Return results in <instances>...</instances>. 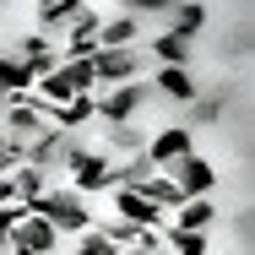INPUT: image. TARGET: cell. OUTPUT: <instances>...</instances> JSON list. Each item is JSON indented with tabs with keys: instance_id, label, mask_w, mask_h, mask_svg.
<instances>
[{
	"instance_id": "obj_1",
	"label": "cell",
	"mask_w": 255,
	"mask_h": 255,
	"mask_svg": "<svg viewBox=\"0 0 255 255\" xmlns=\"http://www.w3.org/2000/svg\"><path fill=\"white\" fill-rule=\"evenodd\" d=\"M65 185L76 190V196H103V190H114V157L103 152V147H71V157H65Z\"/></svg>"
},
{
	"instance_id": "obj_2",
	"label": "cell",
	"mask_w": 255,
	"mask_h": 255,
	"mask_svg": "<svg viewBox=\"0 0 255 255\" xmlns=\"http://www.w3.org/2000/svg\"><path fill=\"white\" fill-rule=\"evenodd\" d=\"M147 103H152V82H147V76L120 82V87H103L93 125H125V120H141V109H147Z\"/></svg>"
},
{
	"instance_id": "obj_3",
	"label": "cell",
	"mask_w": 255,
	"mask_h": 255,
	"mask_svg": "<svg viewBox=\"0 0 255 255\" xmlns=\"http://www.w3.org/2000/svg\"><path fill=\"white\" fill-rule=\"evenodd\" d=\"M38 217H49L54 228H60V239L65 234H82V228H93V212H87V196H76L71 185H49L38 201H33Z\"/></svg>"
},
{
	"instance_id": "obj_4",
	"label": "cell",
	"mask_w": 255,
	"mask_h": 255,
	"mask_svg": "<svg viewBox=\"0 0 255 255\" xmlns=\"http://www.w3.org/2000/svg\"><path fill=\"white\" fill-rule=\"evenodd\" d=\"M71 147H76V130H60V125H49V130H38V136L22 147V163L44 168V174H60V168H65V157H71Z\"/></svg>"
},
{
	"instance_id": "obj_5",
	"label": "cell",
	"mask_w": 255,
	"mask_h": 255,
	"mask_svg": "<svg viewBox=\"0 0 255 255\" xmlns=\"http://www.w3.org/2000/svg\"><path fill=\"white\" fill-rule=\"evenodd\" d=\"M60 245V228H54L49 217H38V212H27L11 234H5V255H49Z\"/></svg>"
},
{
	"instance_id": "obj_6",
	"label": "cell",
	"mask_w": 255,
	"mask_h": 255,
	"mask_svg": "<svg viewBox=\"0 0 255 255\" xmlns=\"http://www.w3.org/2000/svg\"><path fill=\"white\" fill-rule=\"evenodd\" d=\"M93 76H98V93L103 87H120V82H136V76H141V49H136V44L98 49L93 54Z\"/></svg>"
},
{
	"instance_id": "obj_7",
	"label": "cell",
	"mask_w": 255,
	"mask_h": 255,
	"mask_svg": "<svg viewBox=\"0 0 255 255\" xmlns=\"http://www.w3.org/2000/svg\"><path fill=\"white\" fill-rule=\"evenodd\" d=\"M0 120H5V136H11V141H22V147H27L38 130H49V109H38L27 93L0 103Z\"/></svg>"
},
{
	"instance_id": "obj_8",
	"label": "cell",
	"mask_w": 255,
	"mask_h": 255,
	"mask_svg": "<svg viewBox=\"0 0 255 255\" xmlns=\"http://www.w3.org/2000/svg\"><path fill=\"white\" fill-rule=\"evenodd\" d=\"M163 174L179 185V196H212V185H217V168H212V157H201V152H185L179 163H168Z\"/></svg>"
},
{
	"instance_id": "obj_9",
	"label": "cell",
	"mask_w": 255,
	"mask_h": 255,
	"mask_svg": "<svg viewBox=\"0 0 255 255\" xmlns=\"http://www.w3.org/2000/svg\"><path fill=\"white\" fill-rule=\"evenodd\" d=\"M141 152L152 157L157 168H168V163H179L185 152H196V130H190V125H157Z\"/></svg>"
},
{
	"instance_id": "obj_10",
	"label": "cell",
	"mask_w": 255,
	"mask_h": 255,
	"mask_svg": "<svg viewBox=\"0 0 255 255\" xmlns=\"http://www.w3.org/2000/svg\"><path fill=\"white\" fill-rule=\"evenodd\" d=\"M11 54H16V60L33 71V76H44V71H54V65H60V49H54V38H49V33H38V27H33V33H22V38L11 44Z\"/></svg>"
},
{
	"instance_id": "obj_11",
	"label": "cell",
	"mask_w": 255,
	"mask_h": 255,
	"mask_svg": "<svg viewBox=\"0 0 255 255\" xmlns=\"http://www.w3.org/2000/svg\"><path fill=\"white\" fill-rule=\"evenodd\" d=\"M152 93H163L168 103H190V98H201V87H196V71H190V65H157Z\"/></svg>"
},
{
	"instance_id": "obj_12",
	"label": "cell",
	"mask_w": 255,
	"mask_h": 255,
	"mask_svg": "<svg viewBox=\"0 0 255 255\" xmlns=\"http://www.w3.org/2000/svg\"><path fill=\"white\" fill-rule=\"evenodd\" d=\"M109 196H114V217H130V223H141V228H163V217H168V212H157V206L147 201L141 190H125V185H114Z\"/></svg>"
},
{
	"instance_id": "obj_13",
	"label": "cell",
	"mask_w": 255,
	"mask_h": 255,
	"mask_svg": "<svg viewBox=\"0 0 255 255\" xmlns=\"http://www.w3.org/2000/svg\"><path fill=\"white\" fill-rule=\"evenodd\" d=\"M93 114H98V93H76V98H65L60 109H49V125H60V130H87Z\"/></svg>"
},
{
	"instance_id": "obj_14",
	"label": "cell",
	"mask_w": 255,
	"mask_h": 255,
	"mask_svg": "<svg viewBox=\"0 0 255 255\" xmlns=\"http://www.w3.org/2000/svg\"><path fill=\"white\" fill-rule=\"evenodd\" d=\"M114 44H136L141 49V16H130V11L103 16L98 22V49H114Z\"/></svg>"
},
{
	"instance_id": "obj_15",
	"label": "cell",
	"mask_w": 255,
	"mask_h": 255,
	"mask_svg": "<svg viewBox=\"0 0 255 255\" xmlns=\"http://www.w3.org/2000/svg\"><path fill=\"white\" fill-rule=\"evenodd\" d=\"M168 217H174V223H168V228H185V234H206V228H212V217H217V212H212V201H206V196H185V201L174 206V212H168Z\"/></svg>"
},
{
	"instance_id": "obj_16",
	"label": "cell",
	"mask_w": 255,
	"mask_h": 255,
	"mask_svg": "<svg viewBox=\"0 0 255 255\" xmlns=\"http://www.w3.org/2000/svg\"><path fill=\"white\" fill-rule=\"evenodd\" d=\"M5 179H11V196H16V201H27V206H33V201H38V196H44V190L54 185V174L33 168V163H16V168H11Z\"/></svg>"
},
{
	"instance_id": "obj_17",
	"label": "cell",
	"mask_w": 255,
	"mask_h": 255,
	"mask_svg": "<svg viewBox=\"0 0 255 255\" xmlns=\"http://www.w3.org/2000/svg\"><path fill=\"white\" fill-rule=\"evenodd\" d=\"M147 147V130L136 125V120H125V125H103V152L109 157H130Z\"/></svg>"
},
{
	"instance_id": "obj_18",
	"label": "cell",
	"mask_w": 255,
	"mask_h": 255,
	"mask_svg": "<svg viewBox=\"0 0 255 255\" xmlns=\"http://www.w3.org/2000/svg\"><path fill=\"white\" fill-rule=\"evenodd\" d=\"M190 44H196V38H185V33H174V27H168V33L147 38L141 49H152V54H157V65H190Z\"/></svg>"
},
{
	"instance_id": "obj_19",
	"label": "cell",
	"mask_w": 255,
	"mask_h": 255,
	"mask_svg": "<svg viewBox=\"0 0 255 255\" xmlns=\"http://www.w3.org/2000/svg\"><path fill=\"white\" fill-rule=\"evenodd\" d=\"M27 87H33V71H27L11 49H0V103H5V98H22Z\"/></svg>"
},
{
	"instance_id": "obj_20",
	"label": "cell",
	"mask_w": 255,
	"mask_h": 255,
	"mask_svg": "<svg viewBox=\"0 0 255 255\" xmlns=\"http://www.w3.org/2000/svg\"><path fill=\"white\" fill-rule=\"evenodd\" d=\"M136 190H141V196H147V201H152L157 212H174V206L185 201V196H179V185H174V179H168L163 168H157V174H147V179H141Z\"/></svg>"
},
{
	"instance_id": "obj_21",
	"label": "cell",
	"mask_w": 255,
	"mask_h": 255,
	"mask_svg": "<svg viewBox=\"0 0 255 255\" xmlns=\"http://www.w3.org/2000/svg\"><path fill=\"white\" fill-rule=\"evenodd\" d=\"M76 5H82V0H38V11H33V16H38V33H49V38H60Z\"/></svg>"
},
{
	"instance_id": "obj_22",
	"label": "cell",
	"mask_w": 255,
	"mask_h": 255,
	"mask_svg": "<svg viewBox=\"0 0 255 255\" xmlns=\"http://www.w3.org/2000/svg\"><path fill=\"white\" fill-rule=\"evenodd\" d=\"M168 27L185 33V38H196V33L206 27V0H179V5L168 11Z\"/></svg>"
},
{
	"instance_id": "obj_23",
	"label": "cell",
	"mask_w": 255,
	"mask_h": 255,
	"mask_svg": "<svg viewBox=\"0 0 255 255\" xmlns=\"http://www.w3.org/2000/svg\"><path fill=\"white\" fill-rule=\"evenodd\" d=\"M54 76L71 87V93H98V76H93V60H60Z\"/></svg>"
},
{
	"instance_id": "obj_24",
	"label": "cell",
	"mask_w": 255,
	"mask_h": 255,
	"mask_svg": "<svg viewBox=\"0 0 255 255\" xmlns=\"http://www.w3.org/2000/svg\"><path fill=\"white\" fill-rule=\"evenodd\" d=\"M98 22H103V11L93 5V0H82V5L71 11V22H65L60 38H98Z\"/></svg>"
},
{
	"instance_id": "obj_25",
	"label": "cell",
	"mask_w": 255,
	"mask_h": 255,
	"mask_svg": "<svg viewBox=\"0 0 255 255\" xmlns=\"http://www.w3.org/2000/svg\"><path fill=\"white\" fill-rule=\"evenodd\" d=\"M185 109H190V120H196V125H212V120H223V109H228V87H217L212 98H190Z\"/></svg>"
},
{
	"instance_id": "obj_26",
	"label": "cell",
	"mask_w": 255,
	"mask_h": 255,
	"mask_svg": "<svg viewBox=\"0 0 255 255\" xmlns=\"http://www.w3.org/2000/svg\"><path fill=\"white\" fill-rule=\"evenodd\" d=\"M168 255H206V234H185V228H163Z\"/></svg>"
},
{
	"instance_id": "obj_27",
	"label": "cell",
	"mask_w": 255,
	"mask_h": 255,
	"mask_svg": "<svg viewBox=\"0 0 255 255\" xmlns=\"http://www.w3.org/2000/svg\"><path fill=\"white\" fill-rule=\"evenodd\" d=\"M71 255H120V245H114V239H103L98 228H82V234H76V250Z\"/></svg>"
},
{
	"instance_id": "obj_28",
	"label": "cell",
	"mask_w": 255,
	"mask_h": 255,
	"mask_svg": "<svg viewBox=\"0 0 255 255\" xmlns=\"http://www.w3.org/2000/svg\"><path fill=\"white\" fill-rule=\"evenodd\" d=\"M174 5H179V0H125V11H130V16H168Z\"/></svg>"
},
{
	"instance_id": "obj_29",
	"label": "cell",
	"mask_w": 255,
	"mask_h": 255,
	"mask_svg": "<svg viewBox=\"0 0 255 255\" xmlns=\"http://www.w3.org/2000/svg\"><path fill=\"white\" fill-rule=\"evenodd\" d=\"M0 255H5V228H0Z\"/></svg>"
},
{
	"instance_id": "obj_30",
	"label": "cell",
	"mask_w": 255,
	"mask_h": 255,
	"mask_svg": "<svg viewBox=\"0 0 255 255\" xmlns=\"http://www.w3.org/2000/svg\"><path fill=\"white\" fill-rule=\"evenodd\" d=\"M49 255H71V250H60V245H54V250H49Z\"/></svg>"
},
{
	"instance_id": "obj_31",
	"label": "cell",
	"mask_w": 255,
	"mask_h": 255,
	"mask_svg": "<svg viewBox=\"0 0 255 255\" xmlns=\"http://www.w3.org/2000/svg\"><path fill=\"white\" fill-rule=\"evenodd\" d=\"M0 5H11V0H0Z\"/></svg>"
},
{
	"instance_id": "obj_32",
	"label": "cell",
	"mask_w": 255,
	"mask_h": 255,
	"mask_svg": "<svg viewBox=\"0 0 255 255\" xmlns=\"http://www.w3.org/2000/svg\"><path fill=\"white\" fill-rule=\"evenodd\" d=\"M120 5H125V0H120Z\"/></svg>"
}]
</instances>
